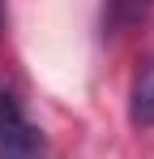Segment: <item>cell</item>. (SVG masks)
Segmentation results:
<instances>
[{
	"label": "cell",
	"instance_id": "6da1fadb",
	"mask_svg": "<svg viewBox=\"0 0 154 159\" xmlns=\"http://www.w3.org/2000/svg\"><path fill=\"white\" fill-rule=\"evenodd\" d=\"M0 159H47V138L26 116L17 95L0 90Z\"/></svg>",
	"mask_w": 154,
	"mask_h": 159
},
{
	"label": "cell",
	"instance_id": "7a4b0ae2",
	"mask_svg": "<svg viewBox=\"0 0 154 159\" xmlns=\"http://www.w3.org/2000/svg\"><path fill=\"white\" fill-rule=\"evenodd\" d=\"M128 120H133L137 129H150V125H154V60L137 73V82H133V107H128Z\"/></svg>",
	"mask_w": 154,
	"mask_h": 159
},
{
	"label": "cell",
	"instance_id": "3957f363",
	"mask_svg": "<svg viewBox=\"0 0 154 159\" xmlns=\"http://www.w3.org/2000/svg\"><path fill=\"white\" fill-rule=\"evenodd\" d=\"M154 0H107V9H103V26L111 30V34H120V30L137 26L146 13H150Z\"/></svg>",
	"mask_w": 154,
	"mask_h": 159
},
{
	"label": "cell",
	"instance_id": "277c9868",
	"mask_svg": "<svg viewBox=\"0 0 154 159\" xmlns=\"http://www.w3.org/2000/svg\"><path fill=\"white\" fill-rule=\"evenodd\" d=\"M0 26H4V0H0Z\"/></svg>",
	"mask_w": 154,
	"mask_h": 159
}]
</instances>
